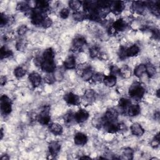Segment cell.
<instances>
[{
	"instance_id": "ab89813d",
	"label": "cell",
	"mask_w": 160,
	"mask_h": 160,
	"mask_svg": "<svg viewBox=\"0 0 160 160\" xmlns=\"http://www.w3.org/2000/svg\"><path fill=\"white\" fill-rule=\"evenodd\" d=\"M104 76L105 75L101 72H96V73H94V74L92 75L91 80L95 82H102Z\"/></svg>"
},
{
	"instance_id": "52a82bcc",
	"label": "cell",
	"mask_w": 160,
	"mask_h": 160,
	"mask_svg": "<svg viewBox=\"0 0 160 160\" xmlns=\"http://www.w3.org/2000/svg\"><path fill=\"white\" fill-rule=\"evenodd\" d=\"M64 101L69 105L78 106L81 104V100L78 95L72 92H69L65 94L63 96Z\"/></svg>"
},
{
	"instance_id": "7402d4cb",
	"label": "cell",
	"mask_w": 160,
	"mask_h": 160,
	"mask_svg": "<svg viewBox=\"0 0 160 160\" xmlns=\"http://www.w3.org/2000/svg\"><path fill=\"white\" fill-rule=\"evenodd\" d=\"M94 71L90 65H88L84 69L81 71V76L84 81L91 80L92 75L94 74Z\"/></svg>"
},
{
	"instance_id": "ac0fdd59",
	"label": "cell",
	"mask_w": 160,
	"mask_h": 160,
	"mask_svg": "<svg viewBox=\"0 0 160 160\" xmlns=\"http://www.w3.org/2000/svg\"><path fill=\"white\" fill-rule=\"evenodd\" d=\"M49 131L55 136L61 135L63 132L62 126L58 122H51L48 125Z\"/></svg>"
},
{
	"instance_id": "836d02e7",
	"label": "cell",
	"mask_w": 160,
	"mask_h": 160,
	"mask_svg": "<svg viewBox=\"0 0 160 160\" xmlns=\"http://www.w3.org/2000/svg\"><path fill=\"white\" fill-rule=\"evenodd\" d=\"M31 9V8L29 6V4L27 2H18L17 4V6H16V9L18 11H21V12H23L25 14L27 13L29 11H30Z\"/></svg>"
},
{
	"instance_id": "d6986e66",
	"label": "cell",
	"mask_w": 160,
	"mask_h": 160,
	"mask_svg": "<svg viewBox=\"0 0 160 160\" xmlns=\"http://www.w3.org/2000/svg\"><path fill=\"white\" fill-rule=\"evenodd\" d=\"M131 133L138 137L142 136L144 133V129L138 122H134L130 127Z\"/></svg>"
},
{
	"instance_id": "e575fe53",
	"label": "cell",
	"mask_w": 160,
	"mask_h": 160,
	"mask_svg": "<svg viewBox=\"0 0 160 160\" xmlns=\"http://www.w3.org/2000/svg\"><path fill=\"white\" fill-rule=\"evenodd\" d=\"M72 18L74 19V21H82L87 19L86 17V14L84 11H75L72 14Z\"/></svg>"
},
{
	"instance_id": "8d00e7d4",
	"label": "cell",
	"mask_w": 160,
	"mask_h": 160,
	"mask_svg": "<svg viewBox=\"0 0 160 160\" xmlns=\"http://www.w3.org/2000/svg\"><path fill=\"white\" fill-rule=\"evenodd\" d=\"M89 56L91 58H95L100 56L101 52H100V48L98 46H93L89 48Z\"/></svg>"
},
{
	"instance_id": "d4e9b609",
	"label": "cell",
	"mask_w": 160,
	"mask_h": 160,
	"mask_svg": "<svg viewBox=\"0 0 160 160\" xmlns=\"http://www.w3.org/2000/svg\"><path fill=\"white\" fill-rule=\"evenodd\" d=\"M140 51L139 46L136 44H133L128 48H126V57H134L137 56Z\"/></svg>"
},
{
	"instance_id": "ffe728a7",
	"label": "cell",
	"mask_w": 160,
	"mask_h": 160,
	"mask_svg": "<svg viewBox=\"0 0 160 160\" xmlns=\"http://www.w3.org/2000/svg\"><path fill=\"white\" fill-rule=\"evenodd\" d=\"M63 66L66 69H72L76 67V58L72 55L68 56L63 62Z\"/></svg>"
},
{
	"instance_id": "5bb4252c",
	"label": "cell",
	"mask_w": 160,
	"mask_h": 160,
	"mask_svg": "<svg viewBox=\"0 0 160 160\" xmlns=\"http://www.w3.org/2000/svg\"><path fill=\"white\" fill-rule=\"evenodd\" d=\"M88 140V138L87 135L81 132H78L76 133L74 136V142L77 146H82L85 145L87 143Z\"/></svg>"
},
{
	"instance_id": "8992f818",
	"label": "cell",
	"mask_w": 160,
	"mask_h": 160,
	"mask_svg": "<svg viewBox=\"0 0 160 160\" xmlns=\"http://www.w3.org/2000/svg\"><path fill=\"white\" fill-rule=\"evenodd\" d=\"M119 112L114 108H109L102 117V123L104 122H116L118 118Z\"/></svg>"
},
{
	"instance_id": "7c38bea8",
	"label": "cell",
	"mask_w": 160,
	"mask_h": 160,
	"mask_svg": "<svg viewBox=\"0 0 160 160\" xmlns=\"http://www.w3.org/2000/svg\"><path fill=\"white\" fill-rule=\"evenodd\" d=\"M61 144L58 141H51L48 145L49 154L52 158H55L61 150Z\"/></svg>"
},
{
	"instance_id": "4dcf8cb0",
	"label": "cell",
	"mask_w": 160,
	"mask_h": 160,
	"mask_svg": "<svg viewBox=\"0 0 160 160\" xmlns=\"http://www.w3.org/2000/svg\"><path fill=\"white\" fill-rule=\"evenodd\" d=\"M13 55L12 51L5 46H2L0 49V56L1 59H3L5 58H8Z\"/></svg>"
},
{
	"instance_id": "d6a6232c",
	"label": "cell",
	"mask_w": 160,
	"mask_h": 160,
	"mask_svg": "<svg viewBox=\"0 0 160 160\" xmlns=\"http://www.w3.org/2000/svg\"><path fill=\"white\" fill-rule=\"evenodd\" d=\"M145 72L146 65L144 64H139L134 69V74L138 78H141Z\"/></svg>"
},
{
	"instance_id": "7a4b0ae2",
	"label": "cell",
	"mask_w": 160,
	"mask_h": 160,
	"mask_svg": "<svg viewBox=\"0 0 160 160\" xmlns=\"http://www.w3.org/2000/svg\"><path fill=\"white\" fill-rule=\"evenodd\" d=\"M12 101L7 95H2L0 98L1 112L2 115H8L12 111Z\"/></svg>"
},
{
	"instance_id": "9c48e42d",
	"label": "cell",
	"mask_w": 160,
	"mask_h": 160,
	"mask_svg": "<svg viewBox=\"0 0 160 160\" xmlns=\"http://www.w3.org/2000/svg\"><path fill=\"white\" fill-rule=\"evenodd\" d=\"M109 133H116L121 129V123L116 122H104L102 123V127Z\"/></svg>"
},
{
	"instance_id": "ee69618b",
	"label": "cell",
	"mask_w": 160,
	"mask_h": 160,
	"mask_svg": "<svg viewBox=\"0 0 160 160\" xmlns=\"http://www.w3.org/2000/svg\"><path fill=\"white\" fill-rule=\"evenodd\" d=\"M151 146L153 148H157L159 147L160 144V140H159V134L158 132L153 138L152 141H151Z\"/></svg>"
},
{
	"instance_id": "603a6c76",
	"label": "cell",
	"mask_w": 160,
	"mask_h": 160,
	"mask_svg": "<svg viewBox=\"0 0 160 160\" xmlns=\"http://www.w3.org/2000/svg\"><path fill=\"white\" fill-rule=\"evenodd\" d=\"M141 112V108L138 104H131L126 111V113L130 117H134Z\"/></svg>"
},
{
	"instance_id": "c3c4849f",
	"label": "cell",
	"mask_w": 160,
	"mask_h": 160,
	"mask_svg": "<svg viewBox=\"0 0 160 160\" xmlns=\"http://www.w3.org/2000/svg\"><path fill=\"white\" fill-rule=\"evenodd\" d=\"M118 56L120 59L121 60H124L127 57L126 55V48L121 46L118 51Z\"/></svg>"
},
{
	"instance_id": "9f6ffc18",
	"label": "cell",
	"mask_w": 160,
	"mask_h": 160,
	"mask_svg": "<svg viewBox=\"0 0 160 160\" xmlns=\"http://www.w3.org/2000/svg\"><path fill=\"white\" fill-rule=\"evenodd\" d=\"M156 96L158 98H159V89H158L156 91Z\"/></svg>"
},
{
	"instance_id": "4316f807",
	"label": "cell",
	"mask_w": 160,
	"mask_h": 160,
	"mask_svg": "<svg viewBox=\"0 0 160 160\" xmlns=\"http://www.w3.org/2000/svg\"><path fill=\"white\" fill-rule=\"evenodd\" d=\"M131 104V101L129 99L126 98H122L119 99L118 101V106L124 112H126V111L129 106Z\"/></svg>"
},
{
	"instance_id": "6da1fadb",
	"label": "cell",
	"mask_w": 160,
	"mask_h": 160,
	"mask_svg": "<svg viewBox=\"0 0 160 160\" xmlns=\"http://www.w3.org/2000/svg\"><path fill=\"white\" fill-rule=\"evenodd\" d=\"M145 92V88L141 82H134L129 88L128 93L132 99L136 101H141L143 98Z\"/></svg>"
},
{
	"instance_id": "2e32d148",
	"label": "cell",
	"mask_w": 160,
	"mask_h": 160,
	"mask_svg": "<svg viewBox=\"0 0 160 160\" xmlns=\"http://www.w3.org/2000/svg\"><path fill=\"white\" fill-rule=\"evenodd\" d=\"M28 79L34 88L38 87L42 81V78L41 75L36 72H32L30 73L28 76Z\"/></svg>"
},
{
	"instance_id": "f6af8a7d",
	"label": "cell",
	"mask_w": 160,
	"mask_h": 160,
	"mask_svg": "<svg viewBox=\"0 0 160 160\" xmlns=\"http://www.w3.org/2000/svg\"><path fill=\"white\" fill-rule=\"evenodd\" d=\"M28 31V28L26 25L22 24L19 26L17 29V33L19 36H24Z\"/></svg>"
},
{
	"instance_id": "5b68a950",
	"label": "cell",
	"mask_w": 160,
	"mask_h": 160,
	"mask_svg": "<svg viewBox=\"0 0 160 160\" xmlns=\"http://www.w3.org/2000/svg\"><path fill=\"white\" fill-rule=\"evenodd\" d=\"M127 27L128 23L126 22V21L122 18H119L111 24V26H109V30L110 31L111 34L116 33L118 32H122L125 31Z\"/></svg>"
},
{
	"instance_id": "f1b7e54d",
	"label": "cell",
	"mask_w": 160,
	"mask_h": 160,
	"mask_svg": "<svg viewBox=\"0 0 160 160\" xmlns=\"http://www.w3.org/2000/svg\"><path fill=\"white\" fill-rule=\"evenodd\" d=\"M43 60H54L55 53L52 48H49L45 49L41 56Z\"/></svg>"
},
{
	"instance_id": "8fae6325",
	"label": "cell",
	"mask_w": 160,
	"mask_h": 160,
	"mask_svg": "<svg viewBox=\"0 0 160 160\" xmlns=\"http://www.w3.org/2000/svg\"><path fill=\"white\" fill-rule=\"evenodd\" d=\"M89 117V112L84 109H80L74 113V121L79 124L83 123Z\"/></svg>"
},
{
	"instance_id": "bcb514c9",
	"label": "cell",
	"mask_w": 160,
	"mask_h": 160,
	"mask_svg": "<svg viewBox=\"0 0 160 160\" xmlns=\"http://www.w3.org/2000/svg\"><path fill=\"white\" fill-rule=\"evenodd\" d=\"M52 24V21L51 19L49 18L48 16H46L45 18V19H44V21H42L41 26L43 28L46 29V28H48L50 26H51Z\"/></svg>"
},
{
	"instance_id": "db71d44e",
	"label": "cell",
	"mask_w": 160,
	"mask_h": 160,
	"mask_svg": "<svg viewBox=\"0 0 160 160\" xmlns=\"http://www.w3.org/2000/svg\"><path fill=\"white\" fill-rule=\"evenodd\" d=\"M79 159H91L89 156H82V157H80L79 158Z\"/></svg>"
},
{
	"instance_id": "4fadbf2b",
	"label": "cell",
	"mask_w": 160,
	"mask_h": 160,
	"mask_svg": "<svg viewBox=\"0 0 160 160\" xmlns=\"http://www.w3.org/2000/svg\"><path fill=\"white\" fill-rule=\"evenodd\" d=\"M125 8V4L123 1H112L111 5V12L116 15L120 14Z\"/></svg>"
},
{
	"instance_id": "681fc988",
	"label": "cell",
	"mask_w": 160,
	"mask_h": 160,
	"mask_svg": "<svg viewBox=\"0 0 160 160\" xmlns=\"http://www.w3.org/2000/svg\"><path fill=\"white\" fill-rule=\"evenodd\" d=\"M152 37L156 39H159V30L158 29H152Z\"/></svg>"
},
{
	"instance_id": "83f0119b",
	"label": "cell",
	"mask_w": 160,
	"mask_h": 160,
	"mask_svg": "<svg viewBox=\"0 0 160 160\" xmlns=\"http://www.w3.org/2000/svg\"><path fill=\"white\" fill-rule=\"evenodd\" d=\"M146 65V72L150 78H154L157 74L156 66L151 62H148Z\"/></svg>"
},
{
	"instance_id": "f546056e",
	"label": "cell",
	"mask_w": 160,
	"mask_h": 160,
	"mask_svg": "<svg viewBox=\"0 0 160 160\" xmlns=\"http://www.w3.org/2000/svg\"><path fill=\"white\" fill-rule=\"evenodd\" d=\"M133 154H134V151L131 148H125L121 153V157H120V159H133Z\"/></svg>"
},
{
	"instance_id": "d590c367",
	"label": "cell",
	"mask_w": 160,
	"mask_h": 160,
	"mask_svg": "<svg viewBox=\"0 0 160 160\" xmlns=\"http://www.w3.org/2000/svg\"><path fill=\"white\" fill-rule=\"evenodd\" d=\"M63 119L65 124L69 125L73 121H74V113L71 111H69L64 115Z\"/></svg>"
},
{
	"instance_id": "30bf717a",
	"label": "cell",
	"mask_w": 160,
	"mask_h": 160,
	"mask_svg": "<svg viewBox=\"0 0 160 160\" xmlns=\"http://www.w3.org/2000/svg\"><path fill=\"white\" fill-rule=\"evenodd\" d=\"M87 44L86 39L82 36L74 38L72 42V47L74 51H81Z\"/></svg>"
},
{
	"instance_id": "f5cc1de1",
	"label": "cell",
	"mask_w": 160,
	"mask_h": 160,
	"mask_svg": "<svg viewBox=\"0 0 160 160\" xmlns=\"http://www.w3.org/2000/svg\"><path fill=\"white\" fill-rule=\"evenodd\" d=\"M154 118L155 119H156L157 120H159V111H157L155 112L154 114Z\"/></svg>"
},
{
	"instance_id": "cb8c5ba5",
	"label": "cell",
	"mask_w": 160,
	"mask_h": 160,
	"mask_svg": "<svg viewBox=\"0 0 160 160\" xmlns=\"http://www.w3.org/2000/svg\"><path fill=\"white\" fill-rule=\"evenodd\" d=\"M146 6L144 1H134L132 4V10L138 14H142L145 10Z\"/></svg>"
},
{
	"instance_id": "7bdbcfd3",
	"label": "cell",
	"mask_w": 160,
	"mask_h": 160,
	"mask_svg": "<svg viewBox=\"0 0 160 160\" xmlns=\"http://www.w3.org/2000/svg\"><path fill=\"white\" fill-rule=\"evenodd\" d=\"M26 48V43L24 41V39H19L16 42V48L18 51H23L25 50Z\"/></svg>"
},
{
	"instance_id": "74e56055",
	"label": "cell",
	"mask_w": 160,
	"mask_h": 160,
	"mask_svg": "<svg viewBox=\"0 0 160 160\" xmlns=\"http://www.w3.org/2000/svg\"><path fill=\"white\" fill-rule=\"evenodd\" d=\"M68 5L70 9H72L75 12L79 11L82 5V2L78 0H72L68 2Z\"/></svg>"
},
{
	"instance_id": "11a10c76",
	"label": "cell",
	"mask_w": 160,
	"mask_h": 160,
	"mask_svg": "<svg viewBox=\"0 0 160 160\" xmlns=\"http://www.w3.org/2000/svg\"><path fill=\"white\" fill-rule=\"evenodd\" d=\"M3 136H4V133H3V129L2 128L1 129V139H2L3 138Z\"/></svg>"
},
{
	"instance_id": "f907efd6",
	"label": "cell",
	"mask_w": 160,
	"mask_h": 160,
	"mask_svg": "<svg viewBox=\"0 0 160 160\" xmlns=\"http://www.w3.org/2000/svg\"><path fill=\"white\" fill-rule=\"evenodd\" d=\"M8 81V79H7V77L6 76H1V78H0V84L1 85V86H4L6 82Z\"/></svg>"
},
{
	"instance_id": "b9f144b4",
	"label": "cell",
	"mask_w": 160,
	"mask_h": 160,
	"mask_svg": "<svg viewBox=\"0 0 160 160\" xmlns=\"http://www.w3.org/2000/svg\"><path fill=\"white\" fill-rule=\"evenodd\" d=\"M109 69L110 74L115 76L116 77H117V76H121V69L116 65H111L109 68Z\"/></svg>"
},
{
	"instance_id": "1f68e13d",
	"label": "cell",
	"mask_w": 160,
	"mask_h": 160,
	"mask_svg": "<svg viewBox=\"0 0 160 160\" xmlns=\"http://www.w3.org/2000/svg\"><path fill=\"white\" fill-rule=\"evenodd\" d=\"M13 21V19L11 16H8L4 13H1L0 16V26L1 28L5 26L6 25L9 24Z\"/></svg>"
},
{
	"instance_id": "7dc6e473",
	"label": "cell",
	"mask_w": 160,
	"mask_h": 160,
	"mask_svg": "<svg viewBox=\"0 0 160 160\" xmlns=\"http://www.w3.org/2000/svg\"><path fill=\"white\" fill-rule=\"evenodd\" d=\"M69 9L66 8H64L61 9V10L59 11V16L62 19H66L69 17Z\"/></svg>"
},
{
	"instance_id": "ba28073f",
	"label": "cell",
	"mask_w": 160,
	"mask_h": 160,
	"mask_svg": "<svg viewBox=\"0 0 160 160\" xmlns=\"http://www.w3.org/2000/svg\"><path fill=\"white\" fill-rule=\"evenodd\" d=\"M40 68L44 72L46 73H53L56 71V65L54 60L42 59Z\"/></svg>"
},
{
	"instance_id": "e0dca14e",
	"label": "cell",
	"mask_w": 160,
	"mask_h": 160,
	"mask_svg": "<svg viewBox=\"0 0 160 160\" xmlns=\"http://www.w3.org/2000/svg\"><path fill=\"white\" fill-rule=\"evenodd\" d=\"M96 98V92L92 89H87L83 96V100L88 104H92Z\"/></svg>"
},
{
	"instance_id": "f35d334b",
	"label": "cell",
	"mask_w": 160,
	"mask_h": 160,
	"mask_svg": "<svg viewBox=\"0 0 160 160\" xmlns=\"http://www.w3.org/2000/svg\"><path fill=\"white\" fill-rule=\"evenodd\" d=\"M26 74V70L21 66L16 67L14 70V74L17 78H21Z\"/></svg>"
},
{
	"instance_id": "9a60e30c",
	"label": "cell",
	"mask_w": 160,
	"mask_h": 160,
	"mask_svg": "<svg viewBox=\"0 0 160 160\" xmlns=\"http://www.w3.org/2000/svg\"><path fill=\"white\" fill-rule=\"evenodd\" d=\"M144 5L147 7L149 11L155 16H159V2L158 1H145Z\"/></svg>"
},
{
	"instance_id": "60d3db41",
	"label": "cell",
	"mask_w": 160,
	"mask_h": 160,
	"mask_svg": "<svg viewBox=\"0 0 160 160\" xmlns=\"http://www.w3.org/2000/svg\"><path fill=\"white\" fill-rule=\"evenodd\" d=\"M44 81L47 84H52L55 82L56 78L53 73H46V74L44 77Z\"/></svg>"
},
{
	"instance_id": "484cf974",
	"label": "cell",
	"mask_w": 160,
	"mask_h": 160,
	"mask_svg": "<svg viewBox=\"0 0 160 160\" xmlns=\"http://www.w3.org/2000/svg\"><path fill=\"white\" fill-rule=\"evenodd\" d=\"M102 82L108 87H109V88L114 87L117 82V77L111 74H109L108 76H105Z\"/></svg>"
},
{
	"instance_id": "3957f363",
	"label": "cell",
	"mask_w": 160,
	"mask_h": 160,
	"mask_svg": "<svg viewBox=\"0 0 160 160\" xmlns=\"http://www.w3.org/2000/svg\"><path fill=\"white\" fill-rule=\"evenodd\" d=\"M48 16L47 14L34 8H32L31 14L29 16L31 23L34 26H41V24L45 18Z\"/></svg>"
},
{
	"instance_id": "816d5d0a",
	"label": "cell",
	"mask_w": 160,
	"mask_h": 160,
	"mask_svg": "<svg viewBox=\"0 0 160 160\" xmlns=\"http://www.w3.org/2000/svg\"><path fill=\"white\" fill-rule=\"evenodd\" d=\"M9 155H8L7 154H4L3 155H2V156L1 157V160H8L9 159Z\"/></svg>"
},
{
	"instance_id": "277c9868",
	"label": "cell",
	"mask_w": 160,
	"mask_h": 160,
	"mask_svg": "<svg viewBox=\"0 0 160 160\" xmlns=\"http://www.w3.org/2000/svg\"><path fill=\"white\" fill-rule=\"evenodd\" d=\"M50 106H44L37 116V121L42 125H49L51 123V116L49 115Z\"/></svg>"
},
{
	"instance_id": "44dd1931",
	"label": "cell",
	"mask_w": 160,
	"mask_h": 160,
	"mask_svg": "<svg viewBox=\"0 0 160 160\" xmlns=\"http://www.w3.org/2000/svg\"><path fill=\"white\" fill-rule=\"evenodd\" d=\"M35 8L41 11V12L46 13L50 9V5L49 3V1H43V0H39L36 1L35 2Z\"/></svg>"
}]
</instances>
